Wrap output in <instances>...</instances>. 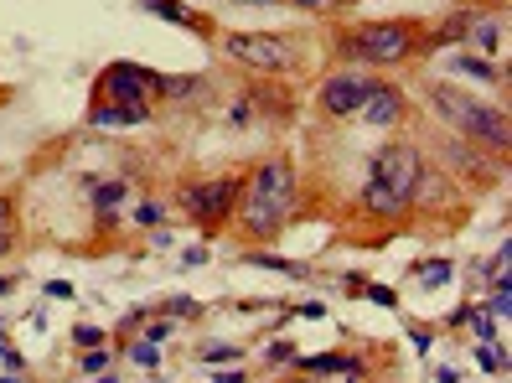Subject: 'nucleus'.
<instances>
[{
	"instance_id": "nucleus-1",
	"label": "nucleus",
	"mask_w": 512,
	"mask_h": 383,
	"mask_svg": "<svg viewBox=\"0 0 512 383\" xmlns=\"http://www.w3.org/2000/svg\"><path fill=\"white\" fill-rule=\"evenodd\" d=\"M419 192V151L409 140H394L373 156V171L363 182V208L378 218H399L409 213V202Z\"/></svg>"
},
{
	"instance_id": "nucleus-2",
	"label": "nucleus",
	"mask_w": 512,
	"mask_h": 383,
	"mask_svg": "<svg viewBox=\"0 0 512 383\" xmlns=\"http://www.w3.org/2000/svg\"><path fill=\"white\" fill-rule=\"evenodd\" d=\"M238 197H244V228L249 233H275L295 213V166L280 156L259 161Z\"/></svg>"
},
{
	"instance_id": "nucleus-3",
	"label": "nucleus",
	"mask_w": 512,
	"mask_h": 383,
	"mask_svg": "<svg viewBox=\"0 0 512 383\" xmlns=\"http://www.w3.org/2000/svg\"><path fill=\"white\" fill-rule=\"evenodd\" d=\"M430 99H435V109H440V120L461 125V130L476 135V140H487L492 151H507V114H502V109L481 104V99H466L461 88H445V83L430 88Z\"/></svg>"
},
{
	"instance_id": "nucleus-4",
	"label": "nucleus",
	"mask_w": 512,
	"mask_h": 383,
	"mask_svg": "<svg viewBox=\"0 0 512 383\" xmlns=\"http://www.w3.org/2000/svg\"><path fill=\"white\" fill-rule=\"evenodd\" d=\"M414 26H404V21H378V26H363L352 42H347V52H357V57H368V63H399V57H409L414 52Z\"/></svg>"
},
{
	"instance_id": "nucleus-5",
	"label": "nucleus",
	"mask_w": 512,
	"mask_h": 383,
	"mask_svg": "<svg viewBox=\"0 0 512 383\" xmlns=\"http://www.w3.org/2000/svg\"><path fill=\"white\" fill-rule=\"evenodd\" d=\"M161 88L156 73H145L135 63H114L99 78V104H119V109H145V99Z\"/></svg>"
},
{
	"instance_id": "nucleus-6",
	"label": "nucleus",
	"mask_w": 512,
	"mask_h": 383,
	"mask_svg": "<svg viewBox=\"0 0 512 383\" xmlns=\"http://www.w3.org/2000/svg\"><path fill=\"white\" fill-rule=\"evenodd\" d=\"M238 192H244V182H238V176H218V182H192V187L182 192V208H187L202 228H213V223H223V218L233 213Z\"/></svg>"
},
{
	"instance_id": "nucleus-7",
	"label": "nucleus",
	"mask_w": 512,
	"mask_h": 383,
	"mask_svg": "<svg viewBox=\"0 0 512 383\" xmlns=\"http://www.w3.org/2000/svg\"><path fill=\"white\" fill-rule=\"evenodd\" d=\"M228 57H238L244 68H259V73H285L295 63V47L280 37H228Z\"/></svg>"
},
{
	"instance_id": "nucleus-8",
	"label": "nucleus",
	"mask_w": 512,
	"mask_h": 383,
	"mask_svg": "<svg viewBox=\"0 0 512 383\" xmlns=\"http://www.w3.org/2000/svg\"><path fill=\"white\" fill-rule=\"evenodd\" d=\"M363 94H368V78H357V73L326 78V88H321V109H326V114H337V120H347V114L363 109Z\"/></svg>"
},
{
	"instance_id": "nucleus-9",
	"label": "nucleus",
	"mask_w": 512,
	"mask_h": 383,
	"mask_svg": "<svg viewBox=\"0 0 512 383\" xmlns=\"http://www.w3.org/2000/svg\"><path fill=\"white\" fill-rule=\"evenodd\" d=\"M357 114H368V125H399L404 120V94L368 78V94H363V109H357Z\"/></svg>"
},
{
	"instance_id": "nucleus-10",
	"label": "nucleus",
	"mask_w": 512,
	"mask_h": 383,
	"mask_svg": "<svg viewBox=\"0 0 512 383\" xmlns=\"http://www.w3.org/2000/svg\"><path fill=\"white\" fill-rule=\"evenodd\" d=\"M145 11H156L166 21H182V26H192V32H213V21L197 16L192 6H182V0H145Z\"/></svg>"
},
{
	"instance_id": "nucleus-11",
	"label": "nucleus",
	"mask_w": 512,
	"mask_h": 383,
	"mask_svg": "<svg viewBox=\"0 0 512 383\" xmlns=\"http://www.w3.org/2000/svg\"><path fill=\"white\" fill-rule=\"evenodd\" d=\"M94 125H140L150 120V109H119V104H94V114H88Z\"/></svg>"
},
{
	"instance_id": "nucleus-12",
	"label": "nucleus",
	"mask_w": 512,
	"mask_h": 383,
	"mask_svg": "<svg viewBox=\"0 0 512 383\" xmlns=\"http://www.w3.org/2000/svg\"><path fill=\"white\" fill-rule=\"evenodd\" d=\"M94 208H99V223H109L114 208H125V182H104V187L94 192Z\"/></svg>"
},
{
	"instance_id": "nucleus-13",
	"label": "nucleus",
	"mask_w": 512,
	"mask_h": 383,
	"mask_svg": "<svg viewBox=\"0 0 512 383\" xmlns=\"http://www.w3.org/2000/svg\"><path fill=\"white\" fill-rule=\"evenodd\" d=\"M16 244V208H11V197L0 192V254H6Z\"/></svg>"
},
{
	"instance_id": "nucleus-14",
	"label": "nucleus",
	"mask_w": 512,
	"mask_h": 383,
	"mask_svg": "<svg viewBox=\"0 0 512 383\" xmlns=\"http://www.w3.org/2000/svg\"><path fill=\"white\" fill-rule=\"evenodd\" d=\"M466 26H471L466 11H461V16H450V21L440 26V42H461V37H466Z\"/></svg>"
},
{
	"instance_id": "nucleus-15",
	"label": "nucleus",
	"mask_w": 512,
	"mask_h": 383,
	"mask_svg": "<svg viewBox=\"0 0 512 383\" xmlns=\"http://www.w3.org/2000/svg\"><path fill=\"white\" fill-rule=\"evenodd\" d=\"M476 42L487 47V52H492V47H502V16H497V21H481V32H476Z\"/></svg>"
},
{
	"instance_id": "nucleus-16",
	"label": "nucleus",
	"mask_w": 512,
	"mask_h": 383,
	"mask_svg": "<svg viewBox=\"0 0 512 383\" xmlns=\"http://www.w3.org/2000/svg\"><path fill=\"white\" fill-rule=\"evenodd\" d=\"M254 264H269V270H285V275H300V264L295 259H275V254H249Z\"/></svg>"
},
{
	"instance_id": "nucleus-17",
	"label": "nucleus",
	"mask_w": 512,
	"mask_h": 383,
	"mask_svg": "<svg viewBox=\"0 0 512 383\" xmlns=\"http://www.w3.org/2000/svg\"><path fill=\"white\" fill-rule=\"evenodd\" d=\"M481 368L502 373V368H507V352H502V347H481Z\"/></svg>"
},
{
	"instance_id": "nucleus-18",
	"label": "nucleus",
	"mask_w": 512,
	"mask_h": 383,
	"mask_svg": "<svg viewBox=\"0 0 512 383\" xmlns=\"http://www.w3.org/2000/svg\"><path fill=\"white\" fill-rule=\"evenodd\" d=\"M456 68H466L471 78H492V83L502 78V68H487V63H476V57H466V63H456Z\"/></svg>"
},
{
	"instance_id": "nucleus-19",
	"label": "nucleus",
	"mask_w": 512,
	"mask_h": 383,
	"mask_svg": "<svg viewBox=\"0 0 512 383\" xmlns=\"http://www.w3.org/2000/svg\"><path fill=\"white\" fill-rule=\"evenodd\" d=\"M202 358L207 363H233V358H244V352H238V347H202Z\"/></svg>"
},
{
	"instance_id": "nucleus-20",
	"label": "nucleus",
	"mask_w": 512,
	"mask_h": 383,
	"mask_svg": "<svg viewBox=\"0 0 512 383\" xmlns=\"http://www.w3.org/2000/svg\"><path fill=\"white\" fill-rule=\"evenodd\" d=\"M135 363L140 368H156L161 358H156V342H135Z\"/></svg>"
},
{
	"instance_id": "nucleus-21",
	"label": "nucleus",
	"mask_w": 512,
	"mask_h": 383,
	"mask_svg": "<svg viewBox=\"0 0 512 383\" xmlns=\"http://www.w3.org/2000/svg\"><path fill=\"white\" fill-rule=\"evenodd\" d=\"M104 363H109V352H99V347L83 358V368H88V373H104Z\"/></svg>"
},
{
	"instance_id": "nucleus-22",
	"label": "nucleus",
	"mask_w": 512,
	"mask_h": 383,
	"mask_svg": "<svg viewBox=\"0 0 512 383\" xmlns=\"http://www.w3.org/2000/svg\"><path fill=\"white\" fill-rule=\"evenodd\" d=\"M73 337H78V342H83V347H99V332H94V327H78V332H73Z\"/></svg>"
},
{
	"instance_id": "nucleus-23",
	"label": "nucleus",
	"mask_w": 512,
	"mask_h": 383,
	"mask_svg": "<svg viewBox=\"0 0 512 383\" xmlns=\"http://www.w3.org/2000/svg\"><path fill=\"white\" fill-rule=\"evenodd\" d=\"M300 6H331V0H300Z\"/></svg>"
},
{
	"instance_id": "nucleus-24",
	"label": "nucleus",
	"mask_w": 512,
	"mask_h": 383,
	"mask_svg": "<svg viewBox=\"0 0 512 383\" xmlns=\"http://www.w3.org/2000/svg\"><path fill=\"white\" fill-rule=\"evenodd\" d=\"M259 6H275V0H259Z\"/></svg>"
}]
</instances>
